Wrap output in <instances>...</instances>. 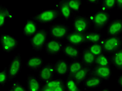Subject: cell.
<instances>
[{
    "mask_svg": "<svg viewBox=\"0 0 122 91\" xmlns=\"http://www.w3.org/2000/svg\"><path fill=\"white\" fill-rule=\"evenodd\" d=\"M66 87L68 91H82L79 87V84L71 77H67L66 81Z\"/></svg>",
    "mask_w": 122,
    "mask_h": 91,
    "instance_id": "cell-30",
    "label": "cell"
},
{
    "mask_svg": "<svg viewBox=\"0 0 122 91\" xmlns=\"http://www.w3.org/2000/svg\"><path fill=\"white\" fill-rule=\"evenodd\" d=\"M70 27L63 24H53L49 27V35L52 39L62 40L65 39L71 32Z\"/></svg>",
    "mask_w": 122,
    "mask_h": 91,
    "instance_id": "cell-3",
    "label": "cell"
},
{
    "mask_svg": "<svg viewBox=\"0 0 122 91\" xmlns=\"http://www.w3.org/2000/svg\"><path fill=\"white\" fill-rule=\"evenodd\" d=\"M100 91H112L111 90H110L109 88H104V89H101Z\"/></svg>",
    "mask_w": 122,
    "mask_h": 91,
    "instance_id": "cell-39",
    "label": "cell"
},
{
    "mask_svg": "<svg viewBox=\"0 0 122 91\" xmlns=\"http://www.w3.org/2000/svg\"><path fill=\"white\" fill-rule=\"evenodd\" d=\"M67 91V90H66V91Z\"/></svg>",
    "mask_w": 122,
    "mask_h": 91,
    "instance_id": "cell-42",
    "label": "cell"
},
{
    "mask_svg": "<svg viewBox=\"0 0 122 91\" xmlns=\"http://www.w3.org/2000/svg\"><path fill=\"white\" fill-rule=\"evenodd\" d=\"M63 45L60 40L51 39L47 41L44 48V52L49 56H56L62 52Z\"/></svg>",
    "mask_w": 122,
    "mask_h": 91,
    "instance_id": "cell-10",
    "label": "cell"
},
{
    "mask_svg": "<svg viewBox=\"0 0 122 91\" xmlns=\"http://www.w3.org/2000/svg\"><path fill=\"white\" fill-rule=\"evenodd\" d=\"M101 43L104 53L111 55L122 47V37H107Z\"/></svg>",
    "mask_w": 122,
    "mask_h": 91,
    "instance_id": "cell-4",
    "label": "cell"
},
{
    "mask_svg": "<svg viewBox=\"0 0 122 91\" xmlns=\"http://www.w3.org/2000/svg\"><path fill=\"white\" fill-rule=\"evenodd\" d=\"M44 64L43 58L39 56H34L28 58L25 63L26 67L33 71H39Z\"/></svg>",
    "mask_w": 122,
    "mask_h": 91,
    "instance_id": "cell-15",
    "label": "cell"
},
{
    "mask_svg": "<svg viewBox=\"0 0 122 91\" xmlns=\"http://www.w3.org/2000/svg\"><path fill=\"white\" fill-rule=\"evenodd\" d=\"M66 90V85L61 86L57 89H49V88L44 87L42 86L40 91H65Z\"/></svg>",
    "mask_w": 122,
    "mask_h": 91,
    "instance_id": "cell-35",
    "label": "cell"
},
{
    "mask_svg": "<svg viewBox=\"0 0 122 91\" xmlns=\"http://www.w3.org/2000/svg\"><path fill=\"white\" fill-rule=\"evenodd\" d=\"M87 2L90 4H99L101 3V1L100 0H87Z\"/></svg>",
    "mask_w": 122,
    "mask_h": 91,
    "instance_id": "cell-37",
    "label": "cell"
},
{
    "mask_svg": "<svg viewBox=\"0 0 122 91\" xmlns=\"http://www.w3.org/2000/svg\"><path fill=\"white\" fill-rule=\"evenodd\" d=\"M107 37H118L122 34V19H114L111 20L107 27Z\"/></svg>",
    "mask_w": 122,
    "mask_h": 91,
    "instance_id": "cell-11",
    "label": "cell"
},
{
    "mask_svg": "<svg viewBox=\"0 0 122 91\" xmlns=\"http://www.w3.org/2000/svg\"><path fill=\"white\" fill-rule=\"evenodd\" d=\"M62 53L65 57L72 60L80 58L81 52L79 47L66 43L63 45Z\"/></svg>",
    "mask_w": 122,
    "mask_h": 91,
    "instance_id": "cell-13",
    "label": "cell"
},
{
    "mask_svg": "<svg viewBox=\"0 0 122 91\" xmlns=\"http://www.w3.org/2000/svg\"><path fill=\"white\" fill-rule=\"evenodd\" d=\"M86 48L96 57L104 53L101 43H93L88 44Z\"/></svg>",
    "mask_w": 122,
    "mask_h": 91,
    "instance_id": "cell-29",
    "label": "cell"
},
{
    "mask_svg": "<svg viewBox=\"0 0 122 91\" xmlns=\"http://www.w3.org/2000/svg\"><path fill=\"white\" fill-rule=\"evenodd\" d=\"M66 2L71 8L73 15L77 14L79 12L82 5V2L80 0H66Z\"/></svg>",
    "mask_w": 122,
    "mask_h": 91,
    "instance_id": "cell-32",
    "label": "cell"
},
{
    "mask_svg": "<svg viewBox=\"0 0 122 91\" xmlns=\"http://www.w3.org/2000/svg\"><path fill=\"white\" fill-rule=\"evenodd\" d=\"M41 82L38 77L31 74H28L26 81V89L28 91H40L42 87Z\"/></svg>",
    "mask_w": 122,
    "mask_h": 91,
    "instance_id": "cell-16",
    "label": "cell"
},
{
    "mask_svg": "<svg viewBox=\"0 0 122 91\" xmlns=\"http://www.w3.org/2000/svg\"><path fill=\"white\" fill-rule=\"evenodd\" d=\"M96 57L88 50L87 48H85L82 49L80 59L86 66L92 68L95 64Z\"/></svg>",
    "mask_w": 122,
    "mask_h": 91,
    "instance_id": "cell-22",
    "label": "cell"
},
{
    "mask_svg": "<svg viewBox=\"0 0 122 91\" xmlns=\"http://www.w3.org/2000/svg\"><path fill=\"white\" fill-rule=\"evenodd\" d=\"M86 66L80 58L72 60L69 64V71L67 77H72L78 71Z\"/></svg>",
    "mask_w": 122,
    "mask_h": 91,
    "instance_id": "cell-24",
    "label": "cell"
},
{
    "mask_svg": "<svg viewBox=\"0 0 122 91\" xmlns=\"http://www.w3.org/2000/svg\"><path fill=\"white\" fill-rule=\"evenodd\" d=\"M13 91V90H12V89H11V88H10V89L9 91Z\"/></svg>",
    "mask_w": 122,
    "mask_h": 91,
    "instance_id": "cell-40",
    "label": "cell"
},
{
    "mask_svg": "<svg viewBox=\"0 0 122 91\" xmlns=\"http://www.w3.org/2000/svg\"><path fill=\"white\" fill-rule=\"evenodd\" d=\"M13 15L9 9L3 5H0V27L3 28L6 24L7 19L12 20Z\"/></svg>",
    "mask_w": 122,
    "mask_h": 91,
    "instance_id": "cell-26",
    "label": "cell"
},
{
    "mask_svg": "<svg viewBox=\"0 0 122 91\" xmlns=\"http://www.w3.org/2000/svg\"><path fill=\"white\" fill-rule=\"evenodd\" d=\"M91 70H92V68L88 67V66H85L75 74H74L72 78L77 83L80 85V84H82V82L89 76Z\"/></svg>",
    "mask_w": 122,
    "mask_h": 91,
    "instance_id": "cell-23",
    "label": "cell"
},
{
    "mask_svg": "<svg viewBox=\"0 0 122 91\" xmlns=\"http://www.w3.org/2000/svg\"><path fill=\"white\" fill-rule=\"evenodd\" d=\"M66 39L67 43L77 47L82 46L86 43L84 34L75 31L71 32Z\"/></svg>",
    "mask_w": 122,
    "mask_h": 91,
    "instance_id": "cell-17",
    "label": "cell"
},
{
    "mask_svg": "<svg viewBox=\"0 0 122 91\" xmlns=\"http://www.w3.org/2000/svg\"><path fill=\"white\" fill-rule=\"evenodd\" d=\"M48 31L44 29H39L35 34L30 37L29 45L35 52H40L44 49L49 37Z\"/></svg>",
    "mask_w": 122,
    "mask_h": 91,
    "instance_id": "cell-2",
    "label": "cell"
},
{
    "mask_svg": "<svg viewBox=\"0 0 122 91\" xmlns=\"http://www.w3.org/2000/svg\"><path fill=\"white\" fill-rule=\"evenodd\" d=\"M10 88L13 90V91H28L27 89H26L20 83V82L18 80L13 83Z\"/></svg>",
    "mask_w": 122,
    "mask_h": 91,
    "instance_id": "cell-34",
    "label": "cell"
},
{
    "mask_svg": "<svg viewBox=\"0 0 122 91\" xmlns=\"http://www.w3.org/2000/svg\"><path fill=\"white\" fill-rule=\"evenodd\" d=\"M55 9L59 10L61 16L65 21L70 20L72 15H73L71 8L66 2V0H61L55 5Z\"/></svg>",
    "mask_w": 122,
    "mask_h": 91,
    "instance_id": "cell-14",
    "label": "cell"
},
{
    "mask_svg": "<svg viewBox=\"0 0 122 91\" xmlns=\"http://www.w3.org/2000/svg\"><path fill=\"white\" fill-rule=\"evenodd\" d=\"M112 71L111 68L95 66L91 70L90 75L97 77L102 80L109 81Z\"/></svg>",
    "mask_w": 122,
    "mask_h": 91,
    "instance_id": "cell-12",
    "label": "cell"
},
{
    "mask_svg": "<svg viewBox=\"0 0 122 91\" xmlns=\"http://www.w3.org/2000/svg\"><path fill=\"white\" fill-rule=\"evenodd\" d=\"M103 81V80L98 77L89 76L82 82L83 89L86 91L97 89L101 86Z\"/></svg>",
    "mask_w": 122,
    "mask_h": 91,
    "instance_id": "cell-18",
    "label": "cell"
},
{
    "mask_svg": "<svg viewBox=\"0 0 122 91\" xmlns=\"http://www.w3.org/2000/svg\"><path fill=\"white\" fill-rule=\"evenodd\" d=\"M66 85V82L62 79H53L50 81L44 83L42 86L49 89H57Z\"/></svg>",
    "mask_w": 122,
    "mask_h": 91,
    "instance_id": "cell-28",
    "label": "cell"
},
{
    "mask_svg": "<svg viewBox=\"0 0 122 91\" xmlns=\"http://www.w3.org/2000/svg\"><path fill=\"white\" fill-rule=\"evenodd\" d=\"M9 81V74L8 67H6L0 72V86L3 87Z\"/></svg>",
    "mask_w": 122,
    "mask_h": 91,
    "instance_id": "cell-33",
    "label": "cell"
},
{
    "mask_svg": "<svg viewBox=\"0 0 122 91\" xmlns=\"http://www.w3.org/2000/svg\"><path fill=\"white\" fill-rule=\"evenodd\" d=\"M55 74L58 76L68 75L69 64L67 60L61 58L57 59L54 64Z\"/></svg>",
    "mask_w": 122,
    "mask_h": 91,
    "instance_id": "cell-19",
    "label": "cell"
},
{
    "mask_svg": "<svg viewBox=\"0 0 122 91\" xmlns=\"http://www.w3.org/2000/svg\"><path fill=\"white\" fill-rule=\"evenodd\" d=\"M88 18L93 30L100 31L107 27L111 21V15L108 12L100 10L92 14L88 15Z\"/></svg>",
    "mask_w": 122,
    "mask_h": 91,
    "instance_id": "cell-1",
    "label": "cell"
},
{
    "mask_svg": "<svg viewBox=\"0 0 122 91\" xmlns=\"http://www.w3.org/2000/svg\"><path fill=\"white\" fill-rule=\"evenodd\" d=\"M117 83L119 85V86L122 88V73L121 75L118 77L117 79Z\"/></svg>",
    "mask_w": 122,
    "mask_h": 91,
    "instance_id": "cell-38",
    "label": "cell"
},
{
    "mask_svg": "<svg viewBox=\"0 0 122 91\" xmlns=\"http://www.w3.org/2000/svg\"><path fill=\"white\" fill-rule=\"evenodd\" d=\"M0 44L2 51L9 53L15 51L19 45V41L15 37L8 34H0Z\"/></svg>",
    "mask_w": 122,
    "mask_h": 91,
    "instance_id": "cell-7",
    "label": "cell"
},
{
    "mask_svg": "<svg viewBox=\"0 0 122 91\" xmlns=\"http://www.w3.org/2000/svg\"><path fill=\"white\" fill-rule=\"evenodd\" d=\"M111 65L110 57L107 54L103 53L96 58L95 66L111 68Z\"/></svg>",
    "mask_w": 122,
    "mask_h": 91,
    "instance_id": "cell-27",
    "label": "cell"
},
{
    "mask_svg": "<svg viewBox=\"0 0 122 91\" xmlns=\"http://www.w3.org/2000/svg\"><path fill=\"white\" fill-rule=\"evenodd\" d=\"M60 16L59 10L56 9H53L44 10L31 19L37 23L43 24L51 23Z\"/></svg>",
    "mask_w": 122,
    "mask_h": 91,
    "instance_id": "cell-5",
    "label": "cell"
},
{
    "mask_svg": "<svg viewBox=\"0 0 122 91\" xmlns=\"http://www.w3.org/2000/svg\"><path fill=\"white\" fill-rule=\"evenodd\" d=\"M72 24L74 31L80 34L88 32L91 27V23L88 17L78 14L73 15Z\"/></svg>",
    "mask_w": 122,
    "mask_h": 91,
    "instance_id": "cell-6",
    "label": "cell"
},
{
    "mask_svg": "<svg viewBox=\"0 0 122 91\" xmlns=\"http://www.w3.org/2000/svg\"><path fill=\"white\" fill-rule=\"evenodd\" d=\"M116 7V0H103L100 3V10L108 12Z\"/></svg>",
    "mask_w": 122,
    "mask_h": 91,
    "instance_id": "cell-31",
    "label": "cell"
},
{
    "mask_svg": "<svg viewBox=\"0 0 122 91\" xmlns=\"http://www.w3.org/2000/svg\"></svg>",
    "mask_w": 122,
    "mask_h": 91,
    "instance_id": "cell-41",
    "label": "cell"
},
{
    "mask_svg": "<svg viewBox=\"0 0 122 91\" xmlns=\"http://www.w3.org/2000/svg\"><path fill=\"white\" fill-rule=\"evenodd\" d=\"M23 67V61L20 53L16 54L11 60L8 67L9 74V82L13 81L20 73Z\"/></svg>",
    "mask_w": 122,
    "mask_h": 91,
    "instance_id": "cell-8",
    "label": "cell"
},
{
    "mask_svg": "<svg viewBox=\"0 0 122 91\" xmlns=\"http://www.w3.org/2000/svg\"><path fill=\"white\" fill-rule=\"evenodd\" d=\"M86 43L88 44L93 43H101L104 39L102 34L100 32L90 31L84 34Z\"/></svg>",
    "mask_w": 122,
    "mask_h": 91,
    "instance_id": "cell-21",
    "label": "cell"
},
{
    "mask_svg": "<svg viewBox=\"0 0 122 91\" xmlns=\"http://www.w3.org/2000/svg\"><path fill=\"white\" fill-rule=\"evenodd\" d=\"M111 64L114 67L122 72V47L110 56Z\"/></svg>",
    "mask_w": 122,
    "mask_h": 91,
    "instance_id": "cell-25",
    "label": "cell"
},
{
    "mask_svg": "<svg viewBox=\"0 0 122 91\" xmlns=\"http://www.w3.org/2000/svg\"><path fill=\"white\" fill-rule=\"evenodd\" d=\"M116 7L120 10H122V0H116Z\"/></svg>",
    "mask_w": 122,
    "mask_h": 91,
    "instance_id": "cell-36",
    "label": "cell"
},
{
    "mask_svg": "<svg viewBox=\"0 0 122 91\" xmlns=\"http://www.w3.org/2000/svg\"><path fill=\"white\" fill-rule=\"evenodd\" d=\"M55 74L54 64L48 62L45 63L41 69L38 71L37 77L41 82L46 83L54 79Z\"/></svg>",
    "mask_w": 122,
    "mask_h": 91,
    "instance_id": "cell-9",
    "label": "cell"
},
{
    "mask_svg": "<svg viewBox=\"0 0 122 91\" xmlns=\"http://www.w3.org/2000/svg\"><path fill=\"white\" fill-rule=\"evenodd\" d=\"M38 30L37 23L32 19H27L23 26L22 34L25 37H31Z\"/></svg>",
    "mask_w": 122,
    "mask_h": 91,
    "instance_id": "cell-20",
    "label": "cell"
}]
</instances>
